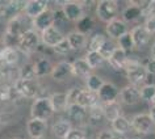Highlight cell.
<instances>
[{
	"label": "cell",
	"mask_w": 155,
	"mask_h": 139,
	"mask_svg": "<svg viewBox=\"0 0 155 139\" xmlns=\"http://www.w3.org/2000/svg\"><path fill=\"white\" fill-rule=\"evenodd\" d=\"M125 74L126 78L129 80L130 86H142L146 83V80L149 79V72L146 71V67L142 63H139L138 60L127 59L126 66H125Z\"/></svg>",
	"instance_id": "obj_1"
},
{
	"label": "cell",
	"mask_w": 155,
	"mask_h": 139,
	"mask_svg": "<svg viewBox=\"0 0 155 139\" xmlns=\"http://www.w3.org/2000/svg\"><path fill=\"white\" fill-rule=\"evenodd\" d=\"M118 13V4L117 2L113 0H103L96 4V15L103 22L109 24L110 21H113L117 18Z\"/></svg>",
	"instance_id": "obj_2"
},
{
	"label": "cell",
	"mask_w": 155,
	"mask_h": 139,
	"mask_svg": "<svg viewBox=\"0 0 155 139\" xmlns=\"http://www.w3.org/2000/svg\"><path fill=\"white\" fill-rule=\"evenodd\" d=\"M53 106L50 104L49 97H37L34 100L32 108H30V114L32 118L48 121L53 114Z\"/></svg>",
	"instance_id": "obj_3"
},
{
	"label": "cell",
	"mask_w": 155,
	"mask_h": 139,
	"mask_svg": "<svg viewBox=\"0 0 155 139\" xmlns=\"http://www.w3.org/2000/svg\"><path fill=\"white\" fill-rule=\"evenodd\" d=\"M40 36H38L37 30L34 29H26L25 33L21 36V41L20 45H18V51L26 54H32L33 51H36L37 47L40 46Z\"/></svg>",
	"instance_id": "obj_4"
},
{
	"label": "cell",
	"mask_w": 155,
	"mask_h": 139,
	"mask_svg": "<svg viewBox=\"0 0 155 139\" xmlns=\"http://www.w3.org/2000/svg\"><path fill=\"white\" fill-rule=\"evenodd\" d=\"M15 89L18 92V95L21 97L25 99H33L37 97L38 93H40V84L36 80H22V79H17L16 82L13 83Z\"/></svg>",
	"instance_id": "obj_5"
},
{
	"label": "cell",
	"mask_w": 155,
	"mask_h": 139,
	"mask_svg": "<svg viewBox=\"0 0 155 139\" xmlns=\"http://www.w3.org/2000/svg\"><path fill=\"white\" fill-rule=\"evenodd\" d=\"M154 121L149 113H139L131 119V129L138 134H150L154 129Z\"/></svg>",
	"instance_id": "obj_6"
},
{
	"label": "cell",
	"mask_w": 155,
	"mask_h": 139,
	"mask_svg": "<svg viewBox=\"0 0 155 139\" xmlns=\"http://www.w3.org/2000/svg\"><path fill=\"white\" fill-rule=\"evenodd\" d=\"M54 22H55V11L51 9H46L44 13H41L38 17H36L32 22L33 29L37 30V32H45L49 28L54 26Z\"/></svg>",
	"instance_id": "obj_7"
},
{
	"label": "cell",
	"mask_w": 155,
	"mask_h": 139,
	"mask_svg": "<svg viewBox=\"0 0 155 139\" xmlns=\"http://www.w3.org/2000/svg\"><path fill=\"white\" fill-rule=\"evenodd\" d=\"M66 20L68 21H75L78 22L84 16V7L82 3H75V2H67L62 7Z\"/></svg>",
	"instance_id": "obj_8"
},
{
	"label": "cell",
	"mask_w": 155,
	"mask_h": 139,
	"mask_svg": "<svg viewBox=\"0 0 155 139\" xmlns=\"http://www.w3.org/2000/svg\"><path fill=\"white\" fill-rule=\"evenodd\" d=\"M64 40L63 34L61 33V30L55 28V26H51L48 30L41 33V41L45 46H49V47H55L58 44H61L62 41Z\"/></svg>",
	"instance_id": "obj_9"
},
{
	"label": "cell",
	"mask_w": 155,
	"mask_h": 139,
	"mask_svg": "<svg viewBox=\"0 0 155 139\" xmlns=\"http://www.w3.org/2000/svg\"><path fill=\"white\" fill-rule=\"evenodd\" d=\"M97 95H99L100 101H103L104 104H110V102L117 101V97H120V89L113 83L105 82Z\"/></svg>",
	"instance_id": "obj_10"
},
{
	"label": "cell",
	"mask_w": 155,
	"mask_h": 139,
	"mask_svg": "<svg viewBox=\"0 0 155 139\" xmlns=\"http://www.w3.org/2000/svg\"><path fill=\"white\" fill-rule=\"evenodd\" d=\"M107 34L113 40H120L122 36H125L127 32V25L124 20H120V18H116V20L110 21L109 24H107Z\"/></svg>",
	"instance_id": "obj_11"
},
{
	"label": "cell",
	"mask_w": 155,
	"mask_h": 139,
	"mask_svg": "<svg viewBox=\"0 0 155 139\" xmlns=\"http://www.w3.org/2000/svg\"><path fill=\"white\" fill-rule=\"evenodd\" d=\"M120 99L125 105H135L141 100V93L137 87L126 86L120 91Z\"/></svg>",
	"instance_id": "obj_12"
},
{
	"label": "cell",
	"mask_w": 155,
	"mask_h": 139,
	"mask_svg": "<svg viewBox=\"0 0 155 139\" xmlns=\"http://www.w3.org/2000/svg\"><path fill=\"white\" fill-rule=\"evenodd\" d=\"M46 121L42 119H36V118H30L28 123H26V130L30 138L38 139V138H44V134L46 131Z\"/></svg>",
	"instance_id": "obj_13"
},
{
	"label": "cell",
	"mask_w": 155,
	"mask_h": 139,
	"mask_svg": "<svg viewBox=\"0 0 155 139\" xmlns=\"http://www.w3.org/2000/svg\"><path fill=\"white\" fill-rule=\"evenodd\" d=\"M130 34H131V37H133L135 47H143V46H146L149 44L150 37H151V34L146 30L145 25L134 26V28L130 30Z\"/></svg>",
	"instance_id": "obj_14"
},
{
	"label": "cell",
	"mask_w": 155,
	"mask_h": 139,
	"mask_svg": "<svg viewBox=\"0 0 155 139\" xmlns=\"http://www.w3.org/2000/svg\"><path fill=\"white\" fill-rule=\"evenodd\" d=\"M71 71H72V76H79V78H88L92 71L91 66L88 64V62L86 60V58H79L75 59L71 63Z\"/></svg>",
	"instance_id": "obj_15"
},
{
	"label": "cell",
	"mask_w": 155,
	"mask_h": 139,
	"mask_svg": "<svg viewBox=\"0 0 155 139\" xmlns=\"http://www.w3.org/2000/svg\"><path fill=\"white\" fill-rule=\"evenodd\" d=\"M48 2H42V0H33V2H28L26 3V7H25V11L24 12L26 13V16L30 17V18H36L38 17L41 13H44L48 8Z\"/></svg>",
	"instance_id": "obj_16"
},
{
	"label": "cell",
	"mask_w": 155,
	"mask_h": 139,
	"mask_svg": "<svg viewBox=\"0 0 155 139\" xmlns=\"http://www.w3.org/2000/svg\"><path fill=\"white\" fill-rule=\"evenodd\" d=\"M72 75V71H71V63L70 62H59L55 67L53 68V72H51V78L57 82H63L64 79H67L68 76Z\"/></svg>",
	"instance_id": "obj_17"
},
{
	"label": "cell",
	"mask_w": 155,
	"mask_h": 139,
	"mask_svg": "<svg viewBox=\"0 0 155 139\" xmlns=\"http://www.w3.org/2000/svg\"><path fill=\"white\" fill-rule=\"evenodd\" d=\"M99 95L95 93V92H91L88 89H82V93L79 96V100H78V104L83 108H94L96 105H99Z\"/></svg>",
	"instance_id": "obj_18"
},
{
	"label": "cell",
	"mask_w": 155,
	"mask_h": 139,
	"mask_svg": "<svg viewBox=\"0 0 155 139\" xmlns=\"http://www.w3.org/2000/svg\"><path fill=\"white\" fill-rule=\"evenodd\" d=\"M50 104L53 106L54 112H62L64 109H68V100H67V93L64 92H57L49 96Z\"/></svg>",
	"instance_id": "obj_19"
},
{
	"label": "cell",
	"mask_w": 155,
	"mask_h": 139,
	"mask_svg": "<svg viewBox=\"0 0 155 139\" xmlns=\"http://www.w3.org/2000/svg\"><path fill=\"white\" fill-rule=\"evenodd\" d=\"M127 59H129V58H127V53L124 51L122 49L117 47L114 50V53L112 54V57L109 58L108 62H109V64L114 70H122V68H125Z\"/></svg>",
	"instance_id": "obj_20"
},
{
	"label": "cell",
	"mask_w": 155,
	"mask_h": 139,
	"mask_svg": "<svg viewBox=\"0 0 155 139\" xmlns=\"http://www.w3.org/2000/svg\"><path fill=\"white\" fill-rule=\"evenodd\" d=\"M53 66L48 58H40L36 63H34V71H36L37 78H44L46 75H51Z\"/></svg>",
	"instance_id": "obj_21"
},
{
	"label": "cell",
	"mask_w": 155,
	"mask_h": 139,
	"mask_svg": "<svg viewBox=\"0 0 155 139\" xmlns=\"http://www.w3.org/2000/svg\"><path fill=\"white\" fill-rule=\"evenodd\" d=\"M71 130V123L66 121V119H61V121H58L53 125V134L58 139H66V137L70 134Z\"/></svg>",
	"instance_id": "obj_22"
},
{
	"label": "cell",
	"mask_w": 155,
	"mask_h": 139,
	"mask_svg": "<svg viewBox=\"0 0 155 139\" xmlns=\"http://www.w3.org/2000/svg\"><path fill=\"white\" fill-rule=\"evenodd\" d=\"M103 112H104V118H107L110 122H113L114 119L121 117V108H120L117 101L110 104H103Z\"/></svg>",
	"instance_id": "obj_23"
},
{
	"label": "cell",
	"mask_w": 155,
	"mask_h": 139,
	"mask_svg": "<svg viewBox=\"0 0 155 139\" xmlns=\"http://www.w3.org/2000/svg\"><path fill=\"white\" fill-rule=\"evenodd\" d=\"M18 62V50L12 47H5L2 55V60L0 63L4 64L5 67H13Z\"/></svg>",
	"instance_id": "obj_24"
},
{
	"label": "cell",
	"mask_w": 155,
	"mask_h": 139,
	"mask_svg": "<svg viewBox=\"0 0 155 139\" xmlns=\"http://www.w3.org/2000/svg\"><path fill=\"white\" fill-rule=\"evenodd\" d=\"M141 16H142V9L135 3H131L130 5H127L122 12V20L125 22H133L138 20Z\"/></svg>",
	"instance_id": "obj_25"
},
{
	"label": "cell",
	"mask_w": 155,
	"mask_h": 139,
	"mask_svg": "<svg viewBox=\"0 0 155 139\" xmlns=\"http://www.w3.org/2000/svg\"><path fill=\"white\" fill-rule=\"evenodd\" d=\"M7 33L15 34V36H22L25 33L24 30V22L20 16H16L13 18L8 20V25H7Z\"/></svg>",
	"instance_id": "obj_26"
},
{
	"label": "cell",
	"mask_w": 155,
	"mask_h": 139,
	"mask_svg": "<svg viewBox=\"0 0 155 139\" xmlns=\"http://www.w3.org/2000/svg\"><path fill=\"white\" fill-rule=\"evenodd\" d=\"M66 38H67V41L70 42L72 50H80L87 44V36H84V34L79 33V32H71Z\"/></svg>",
	"instance_id": "obj_27"
},
{
	"label": "cell",
	"mask_w": 155,
	"mask_h": 139,
	"mask_svg": "<svg viewBox=\"0 0 155 139\" xmlns=\"http://www.w3.org/2000/svg\"><path fill=\"white\" fill-rule=\"evenodd\" d=\"M112 123V129H113V131H116L117 134H126L127 131H130L131 129V121H129L126 117H124V115H121V117H118L117 119H114Z\"/></svg>",
	"instance_id": "obj_28"
},
{
	"label": "cell",
	"mask_w": 155,
	"mask_h": 139,
	"mask_svg": "<svg viewBox=\"0 0 155 139\" xmlns=\"http://www.w3.org/2000/svg\"><path fill=\"white\" fill-rule=\"evenodd\" d=\"M92 29H94V18H92L90 15H84V16L76 22V32L82 33L84 36L91 33Z\"/></svg>",
	"instance_id": "obj_29"
},
{
	"label": "cell",
	"mask_w": 155,
	"mask_h": 139,
	"mask_svg": "<svg viewBox=\"0 0 155 139\" xmlns=\"http://www.w3.org/2000/svg\"><path fill=\"white\" fill-rule=\"evenodd\" d=\"M104 80L97 75H90L86 79V86L87 89L91 92H95V93H99V91L101 89V87L104 86Z\"/></svg>",
	"instance_id": "obj_30"
},
{
	"label": "cell",
	"mask_w": 155,
	"mask_h": 139,
	"mask_svg": "<svg viewBox=\"0 0 155 139\" xmlns=\"http://www.w3.org/2000/svg\"><path fill=\"white\" fill-rule=\"evenodd\" d=\"M86 60L88 62V64L91 66L92 70L100 68L104 62H105V59H104L103 55L99 51H88L86 55Z\"/></svg>",
	"instance_id": "obj_31"
},
{
	"label": "cell",
	"mask_w": 155,
	"mask_h": 139,
	"mask_svg": "<svg viewBox=\"0 0 155 139\" xmlns=\"http://www.w3.org/2000/svg\"><path fill=\"white\" fill-rule=\"evenodd\" d=\"M107 42V38L104 34L96 33L94 34L90 41H88V46H90V51H100V49L103 47V45Z\"/></svg>",
	"instance_id": "obj_32"
},
{
	"label": "cell",
	"mask_w": 155,
	"mask_h": 139,
	"mask_svg": "<svg viewBox=\"0 0 155 139\" xmlns=\"http://www.w3.org/2000/svg\"><path fill=\"white\" fill-rule=\"evenodd\" d=\"M67 112H68L70 117H71L72 119H75V121H82V119L86 118V108L80 106L79 104L68 106Z\"/></svg>",
	"instance_id": "obj_33"
},
{
	"label": "cell",
	"mask_w": 155,
	"mask_h": 139,
	"mask_svg": "<svg viewBox=\"0 0 155 139\" xmlns=\"http://www.w3.org/2000/svg\"><path fill=\"white\" fill-rule=\"evenodd\" d=\"M139 93L143 101L153 102V100L155 99V84H145L139 89Z\"/></svg>",
	"instance_id": "obj_34"
},
{
	"label": "cell",
	"mask_w": 155,
	"mask_h": 139,
	"mask_svg": "<svg viewBox=\"0 0 155 139\" xmlns=\"http://www.w3.org/2000/svg\"><path fill=\"white\" fill-rule=\"evenodd\" d=\"M36 78V71H34V64H25L18 71V79L22 80H34Z\"/></svg>",
	"instance_id": "obj_35"
},
{
	"label": "cell",
	"mask_w": 155,
	"mask_h": 139,
	"mask_svg": "<svg viewBox=\"0 0 155 139\" xmlns=\"http://www.w3.org/2000/svg\"><path fill=\"white\" fill-rule=\"evenodd\" d=\"M21 37L20 36H15V34H9V33H4L3 36V44H4L5 47H12V49H18V45H20Z\"/></svg>",
	"instance_id": "obj_36"
},
{
	"label": "cell",
	"mask_w": 155,
	"mask_h": 139,
	"mask_svg": "<svg viewBox=\"0 0 155 139\" xmlns=\"http://www.w3.org/2000/svg\"><path fill=\"white\" fill-rule=\"evenodd\" d=\"M118 47L122 49L124 51H130V50H133V47H135L134 45V41H133V37H131L130 32L126 33L125 36H122L121 38L118 40Z\"/></svg>",
	"instance_id": "obj_37"
},
{
	"label": "cell",
	"mask_w": 155,
	"mask_h": 139,
	"mask_svg": "<svg viewBox=\"0 0 155 139\" xmlns=\"http://www.w3.org/2000/svg\"><path fill=\"white\" fill-rule=\"evenodd\" d=\"M116 49H117V46H116L112 41L107 40V42L103 45V47L100 49V51H99V53L101 54L103 58H104L105 60H109V58L112 57V54L114 53V50H116Z\"/></svg>",
	"instance_id": "obj_38"
},
{
	"label": "cell",
	"mask_w": 155,
	"mask_h": 139,
	"mask_svg": "<svg viewBox=\"0 0 155 139\" xmlns=\"http://www.w3.org/2000/svg\"><path fill=\"white\" fill-rule=\"evenodd\" d=\"M53 50L58 54V55H67V54L72 50V47H71V45H70V42L67 41V38H64V40L62 41L61 44H58Z\"/></svg>",
	"instance_id": "obj_39"
},
{
	"label": "cell",
	"mask_w": 155,
	"mask_h": 139,
	"mask_svg": "<svg viewBox=\"0 0 155 139\" xmlns=\"http://www.w3.org/2000/svg\"><path fill=\"white\" fill-rule=\"evenodd\" d=\"M82 93V89L80 88H71L67 92V100H68V106L75 105L78 104V100H79V96Z\"/></svg>",
	"instance_id": "obj_40"
},
{
	"label": "cell",
	"mask_w": 155,
	"mask_h": 139,
	"mask_svg": "<svg viewBox=\"0 0 155 139\" xmlns=\"http://www.w3.org/2000/svg\"><path fill=\"white\" fill-rule=\"evenodd\" d=\"M12 91H13V86H0V102L3 101H7V100H11L12 97Z\"/></svg>",
	"instance_id": "obj_41"
},
{
	"label": "cell",
	"mask_w": 155,
	"mask_h": 139,
	"mask_svg": "<svg viewBox=\"0 0 155 139\" xmlns=\"http://www.w3.org/2000/svg\"><path fill=\"white\" fill-rule=\"evenodd\" d=\"M145 28H146V30L150 34H154L155 33V12L153 15H150L149 17H146Z\"/></svg>",
	"instance_id": "obj_42"
},
{
	"label": "cell",
	"mask_w": 155,
	"mask_h": 139,
	"mask_svg": "<svg viewBox=\"0 0 155 139\" xmlns=\"http://www.w3.org/2000/svg\"><path fill=\"white\" fill-rule=\"evenodd\" d=\"M66 139H87V135L84 131L79 129H72L70 131V134L66 137Z\"/></svg>",
	"instance_id": "obj_43"
},
{
	"label": "cell",
	"mask_w": 155,
	"mask_h": 139,
	"mask_svg": "<svg viewBox=\"0 0 155 139\" xmlns=\"http://www.w3.org/2000/svg\"><path fill=\"white\" fill-rule=\"evenodd\" d=\"M143 66L146 67V71L149 72V75H155V59L154 58L149 59Z\"/></svg>",
	"instance_id": "obj_44"
},
{
	"label": "cell",
	"mask_w": 155,
	"mask_h": 139,
	"mask_svg": "<svg viewBox=\"0 0 155 139\" xmlns=\"http://www.w3.org/2000/svg\"><path fill=\"white\" fill-rule=\"evenodd\" d=\"M96 139H117V138L114 137V134L112 133V131L103 130V131H100V133L97 134V137H96Z\"/></svg>",
	"instance_id": "obj_45"
},
{
	"label": "cell",
	"mask_w": 155,
	"mask_h": 139,
	"mask_svg": "<svg viewBox=\"0 0 155 139\" xmlns=\"http://www.w3.org/2000/svg\"><path fill=\"white\" fill-rule=\"evenodd\" d=\"M149 114H150V117H151V119L154 121V123H155V106H153L150 109V112H149Z\"/></svg>",
	"instance_id": "obj_46"
},
{
	"label": "cell",
	"mask_w": 155,
	"mask_h": 139,
	"mask_svg": "<svg viewBox=\"0 0 155 139\" xmlns=\"http://www.w3.org/2000/svg\"><path fill=\"white\" fill-rule=\"evenodd\" d=\"M7 4V2L5 3H0V18H3V13H4V7Z\"/></svg>",
	"instance_id": "obj_47"
},
{
	"label": "cell",
	"mask_w": 155,
	"mask_h": 139,
	"mask_svg": "<svg viewBox=\"0 0 155 139\" xmlns=\"http://www.w3.org/2000/svg\"><path fill=\"white\" fill-rule=\"evenodd\" d=\"M4 49H5V46H4V44H3V41H2V42H0V60H2V55H3Z\"/></svg>",
	"instance_id": "obj_48"
},
{
	"label": "cell",
	"mask_w": 155,
	"mask_h": 139,
	"mask_svg": "<svg viewBox=\"0 0 155 139\" xmlns=\"http://www.w3.org/2000/svg\"><path fill=\"white\" fill-rule=\"evenodd\" d=\"M151 58L155 59V42L153 44V46H151Z\"/></svg>",
	"instance_id": "obj_49"
},
{
	"label": "cell",
	"mask_w": 155,
	"mask_h": 139,
	"mask_svg": "<svg viewBox=\"0 0 155 139\" xmlns=\"http://www.w3.org/2000/svg\"><path fill=\"white\" fill-rule=\"evenodd\" d=\"M151 104H153V106H155V99L153 100V102H151Z\"/></svg>",
	"instance_id": "obj_50"
},
{
	"label": "cell",
	"mask_w": 155,
	"mask_h": 139,
	"mask_svg": "<svg viewBox=\"0 0 155 139\" xmlns=\"http://www.w3.org/2000/svg\"><path fill=\"white\" fill-rule=\"evenodd\" d=\"M131 139H141V138H131Z\"/></svg>",
	"instance_id": "obj_51"
},
{
	"label": "cell",
	"mask_w": 155,
	"mask_h": 139,
	"mask_svg": "<svg viewBox=\"0 0 155 139\" xmlns=\"http://www.w3.org/2000/svg\"><path fill=\"white\" fill-rule=\"evenodd\" d=\"M13 139H21V138H13Z\"/></svg>",
	"instance_id": "obj_52"
},
{
	"label": "cell",
	"mask_w": 155,
	"mask_h": 139,
	"mask_svg": "<svg viewBox=\"0 0 155 139\" xmlns=\"http://www.w3.org/2000/svg\"><path fill=\"white\" fill-rule=\"evenodd\" d=\"M38 139H45V138H38Z\"/></svg>",
	"instance_id": "obj_53"
}]
</instances>
